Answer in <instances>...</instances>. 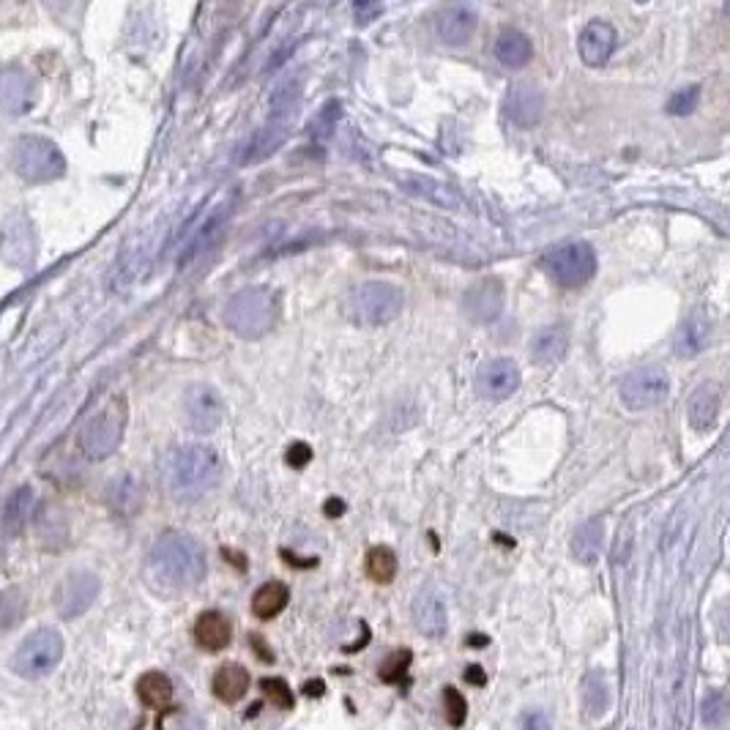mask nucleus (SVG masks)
Here are the masks:
<instances>
[{
  "label": "nucleus",
  "mask_w": 730,
  "mask_h": 730,
  "mask_svg": "<svg viewBox=\"0 0 730 730\" xmlns=\"http://www.w3.org/2000/svg\"><path fill=\"white\" fill-rule=\"evenodd\" d=\"M506 115L512 118V124L531 129L542 118H545V96L536 85L520 83L512 91L506 93Z\"/></svg>",
  "instance_id": "nucleus-20"
},
{
  "label": "nucleus",
  "mask_w": 730,
  "mask_h": 730,
  "mask_svg": "<svg viewBox=\"0 0 730 730\" xmlns=\"http://www.w3.org/2000/svg\"><path fill=\"white\" fill-rule=\"evenodd\" d=\"M353 14H356L359 25H370L375 17H381L383 6L381 3H356V6H353Z\"/></svg>",
  "instance_id": "nucleus-44"
},
{
  "label": "nucleus",
  "mask_w": 730,
  "mask_h": 730,
  "mask_svg": "<svg viewBox=\"0 0 730 730\" xmlns=\"http://www.w3.org/2000/svg\"><path fill=\"white\" fill-rule=\"evenodd\" d=\"M342 509H345V506H342V501H334V498H331L329 506H326V515H329V517L342 515Z\"/></svg>",
  "instance_id": "nucleus-46"
},
{
  "label": "nucleus",
  "mask_w": 730,
  "mask_h": 730,
  "mask_svg": "<svg viewBox=\"0 0 730 730\" xmlns=\"http://www.w3.org/2000/svg\"><path fill=\"white\" fill-rule=\"evenodd\" d=\"M290 134V115H271L266 124L260 126L258 132L249 137V143L241 151V165H260L266 162L268 156L277 154L279 148L285 145Z\"/></svg>",
  "instance_id": "nucleus-16"
},
{
  "label": "nucleus",
  "mask_w": 730,
  "mask_h": 730,
  "mask_svg": "<svg viewBox=\"0 0 730 730\" xmlns=\"http://www.w3.org/2000/svg\"><path fill=\"white\" fill-rule=\"evenodd\" d=\"M504 309V285L498 279H484L465 293V312L479 323H490Z\"/></svg>",
  "instance_id": "nucleus-22"
},
{
  "label": "nucleus",
  "mask_w": 730,
  "mask_h": 730,
  "mask_svg": "<svg viewBox=\"0 0 730 730\" xmlns=\"http://www.w3.org/2000/svg\"><path fill=\"white\" fill-rule=\"evenodd\" d=\"M36 104V80L22 66H0V113L25 115Z\"/></svg>",
  "instance_id": "nucleus-14"
},
{
  "label": "nucleus",
  "mask_w": 730,
  "mask_h": 730,
  "mask_svg": "<svg viewBox=\"0 0 730 730\" xmlns=\"http://www.w3.org/2000/svg\"><path fill=\"white\" fill-rule=\"evenodd\" d=\"M711 331H714V315H711V309L695 307L689 312V318L681 323L679 334H676V353H679L681 359L700 356L711 342Z\"/></svg>",
  "instance_id": "nucleus-19"
},
{
  "label": "nucleus",
  "mask_w": 730,
  "mask_h": 730,
  "mask_svg": "<svg viewBox=\"0 0 730 730\" xmlns=\"http://www.w3.org/2000/svg\"><path fill=\"white\" fill-rule=\"evenodd\" d=\"M411 651L408 648H400V651H394V654H389L386 657V662L381 665V670H378V676H381L386 684H400L402 679H405V673H408V668H411Z\"/></svg>",
  "instance_id": "nucleus-37"
},
{
  "label": "nucleus",
  "mask_w": 730,
  "mask_h": 730,
  "mask_svg": "<svg viewBox=\"0 0 730 730\" xmlns=\"http://www.w3.org/2000/svg\"><path fill=\"white\" fill-rule=\"evenodd\" d=\"M618 44V33L610 22L594 20L588 22L583 33H580V42H577V50H580V58L586 66L591 69H599L610 61V55L616 50Z\"/></svg>",
  "instance_id": "nucleus-17"
},
{
  "label": "nucleus",
  "mask_w": 730,
  "mask_h": 730,
  "mask_svg": "<svg viewBox=\"0 0 730 730\" xmlns=\"http://www.w3.org/2000/svg\"><path fill=\"white\" fill-rule=\"evenodd\" d=\"M181 411H184V422L189 430L197 435H208L222 424L227 408L222 394L211 383H192L184 391Z\"/></svg>",
  "instance_id": "nucleus-11"
},
{
  "label": "nucleus",
  "mask_w": 730,
  "mask_h": 730,
  "mask_svg": "<svg viewBox=\"0 0 730 730\" xmlns=\"http://www.w3.org/2000/svg\"><path fill=\"white\" fill-rule=\"evenodd\" d=\"M33 504H36V498H33V490L28 484L20 487V490H14L9 501H6V509H3V531L9 536L20 534L22 525L28 523Z\"/></svg>",
  "instance_id": "nucleus-31"
},
{
  "label": "nucleus",
  "mask_w": 730,
  "mask_h": 730,
  "mask_svg": "<svg viewBox=\"0 0 730 730\" xmlns=\"http://www.w3.org/2000/svg\"><path fill=\"white\" fill-rule=\"evenodd\" d=\"M99 577L93 572H72L55 588V610L61 618H80L99 597Z\"/></svg>",
  "instance_id": "nucleus-12"
},
{
  "label": "nucleus",
  "mask_w": 730,
  "mask_h": 730,
  "mask_svg": "<svg viewBox=\"0 0 730 730\" xmlns=\"http://www.w3.org/2000/svg\"><path fill=\"white\" fill-rule=\"evenodd\" d=\"M25 607H28V599L22 594L20 588H9L0 594V629H11L17 627L25 616Z\"/></svg>",
  "instance_id": "nucleus-35"
},
{
  "label": "nucleus",
  "mask_w": 730,
  "mask_h": 730,
  "mask_svg": "<svg viewBox=\"0 0 730 730\" xmlns=\"http://www.w3.org/2000/svg\"><path fill=\"white\" fill-rule=\"evenodd\" d=\"M290 602V588L279 580H268L263 586L255 591L252 597V613L260 618V621H271L277 618Z\"/></svg>",
  "instance_id": "nucleus-29"
},
{
  "label": "nucleus",
  "mask_w": 730,
  "mask_h": 730,
  "mask_svg": "<svg viewBox=\"0 0 730 730\" xmlns=\"http://www.w3.org/2000/svg\"><path fill=\"white\" fill-rule=\"evenodd\" d=\"M307 695H323V681H309Z\"/></svg>",
  "instance_id": "nucleus-47"
},
{
  "label": "nucleus",
  "mask_w": 730,
  "mask_h": 730,
  "mask_svg": "<svg viewBox=\"0 0 730 730\" xmlns=\"http://www.w3.org/2000/svg\"><path fill=\"white\" fill-rule=\"evenodd\" d=\"M495 58L506 69H523L534 58V44L517 28H504L495 39Z\"/></svg>",
  "instance_id": "nucleus-26"
},
{
  "label": "nucleus",
  "mask_w": 730,
  "mask_h": 730,
  "mask_svg": "<svg viewBox=\"0 0 730 730\" xmlns=\"http://www.w3.org/2000/svg\"><path fill=\"white\" fill-rule=\"evenodd\" d=\"M602 542H605V523H602V517H591L572 536V556L586 566L597 564Z\"/></svg>",
  "instance_id": "nucleus-27"
},
{
  "label": "nucleus",
  "mask_w": 730,
  "mask_h": 730,
  "mask_svg": "<svg viewBox=\"0 0 730 730\" xmlns=\"http://www.w3.org/2000/svg\"><path fill=\"white\" fill-rule=\"evenodd\" d=\"M249 670L241 665H222L214 673V695L222 703H238L249 692Z\"/></svg>",
  "instance_id": "nucleus-28"
},
{
  "label": "nucleus",
  "mask_w": 730,
  "mask_h": 730,
  "mask_svg": "<svg viewBox=\"0 0 730 730\" xmlns=\"http://www.w3.org/2000/svg\"><path fill=\"white\" fill-rule=\"evenodd\" d=\"M670 391L668 372L657 367V364H648V367H638L624 375V381L618 386V397L624 402V408L632 413L651 411L665 402Z\"/></svg>",
  "instance_id": "nucleus-9"
},
{
  "label": "nucleus",
  "mask_w": 730,
  "mask_h": 730,
  "mask_svg": "<svg viewBox=\"0 0 730 730\" xmlns=\"http://www.w3.org/2000/svg\"><path fill=\"white\" fill-rule=\"evenodd\" d=\"M367 575L375 583H381V586H386V583H391L397 577V556H394L391 547H372L370 553H367Z\"/></svg>",
  "instance_id": "nucleus-33"
},
{
  "label": "nucleus",
  "mask_w": 730,
  "mask_h": 730,
  "mask_svg": "<svg viewBox=\"0 0 730 730\" xmlns=\"http://www.w3.org/2000/svg\"><path fill=\"white\" fill-rule=\"evenodd\" d=\"M411 616L413 624H416V629L422 632L424 638L438 640L449 629V613H446L443 594L435 586H430V583L419 588V594L413 597Z\"/></svg>",
  "instance_id": "nucleus-15"
},
{
  "label": "nucleus",
  "mask_w": 730,
  "mask_h": 730,
  "mask_svg": "<svg viewBox=\"0 0 730 730\" xmlns=\"http://www.w3.org/2000/svg\"><path fill=\"white\" fill-rule=\"evenodd\" d=\"M520 367L512 359H490L476 370V394L482 400L504 402L520 389Z\"/></svg>",
  "instance_id": "nucleus-13"
},
{
  "label": "nucleus",
  "mask_w": 730,
  "mask_h": 730,
  "mask_svg": "<svg viewBox=\"0 0 730 730\" xmlns=\"http://www.w3.org/2000/svg\"><path fill=\"white\" fill-rule=\"evenodd\" d=\"M566 350H569V329L564 323H553L539 329L531 337V361L539 367H553L564 359Z\"/></svg>",
  "instance_id": "nucleus-23"
},
{
  "label": "nucleus",
  "mask_w": 730,
  "mask_h": 730,
  "mask_svg": "<svg viewBox=\"0 0 730 730\" xmlns=\"http://www.w3.org/2000/svg\"><path fill=\"white\" fill-rule=\"evenodd\" d=\"M206 550L195 536L184 531H167L154 542L148 556V572L156 583L170 591L197 586L206 577Z\"/></svg>",
  "instance_id": "nucleus-2"
},
{
  "label": "nucleus",
  "mask_w": 730,
  "mask_h": 730,
  "mask_svg": "<svg viewBox=\"0 0 730 730\" xmlns=\"http://www.w3.org/2000/svg\"><path fill=\"white\" fill-rule=\"evenodd\" d=\"M225 476V463L216 449L206 443H186L167 454L165 482L167 493L178 504H195L214 493Z\"/></svg>",
  "instance_id": "nucleus-1"
},
{
  "label": "nucleus",
  "mask_w": 730,
  "mask_h": 730,
  "mask_svg": "<svg viewBox=\"0 0 730 730\" xmlns=\"http://www.w3.org/2000/svg\"><path fill=\"white\" fill-rule=\"evenodd\" d=\"M309 460H312V449H309V443L296 441L288 449V465H293V468H304Z\"/></svg>",
  "instance_id": "nucleus-43"
},
{
  "label": "nucleus",
  "mask_w": 730,
  "mask_h": 730,
  "mask_svg": "<svg viewBox=\"0 0 730 730\" xmlns=\"http://www.w3.org/2000/svg\"><path fill=\"white\" fill-rule=\"evenodd\" d=\"M137 695L148 709H167L173 703V681L159 670H148L137 679Z\"/></svg>",
  "instance_id": "nucleus-30"
},
{
  "label": "nucleus",
  "mask_w": 730,
  "mask_h": 730,
  "mask_svg": "<svg viewBox=\"0 0 730 730\" xmlns=\"http://www.w3.org/2000/svg\"><path fill=\"white\" fill-rule=\"evenodd\" d=\"M230 638H233V629H230V621H227L219 610H206L200 613L195 621V640L197 646L203 651H222V648L230 646Z\"/></svg>",
  "instance_id": "nucleus-25"
},
{
  "label": "nucleus",
  "mask_w": 730,
  "mask_h": 730,
  "mask_svg": "<svg viewBox=\"0 0 730 730\" xmlns=\"http://www.w3.org/2000/svg\"><path fill=\"white\" fill-rule=\"evenodd\" d=\"M583 700H586V709L591 717H602L610 706V687L605 684V679L591 673L583 684Z\"/></svg>",
  "instance_id": "nucleus-36"
},
{
  "label": "nucleus",
  "mask_w": 730,
  "mask_h": 730,
  "mask_svg": "<svg viewBox=\"0 0 730 730\" xmlns=\"http://www.w3.org/2000/svg\"><path fill=\"white\" fill-rule=\"evenodd\" d=\"M126 422H129V405L121 394H113L96 408V411L85 419L83 430H80V452L99 463V460H107L110 454H115V449L121 446L126 432Z\"/></svg>",
  "instance_id": "nucleus-4"
},
{
  "label": "nucleus",
  "mask_w": 730,
  "mask_h": 730,
  "mask_svg": "<svg viewBox=\"0 0 730 730\" xmlns=\"http://www.w3.org/2000/svg\"><path fill=\"white\" fill-rule=\"evenodd\" d=\"M340 118H342V102L340 99H329V102L320 107L318 115L312 118V124H309V134H312L315 140H329L331 134L337 132Z\"/></svg>",
  "instance_id": "nucleus-34"
},
{
  "label": "nucleus",
  "mask_w": 730,
  "mask_h": 730,
  "mask_svg": "<svg viewBox=\"0 0 730 730\" xmlns=\"http://www.w3.org/2000/svg\"><path fill=\"white\" fill-rule=\"evenodd\" d=\"M63 657V638L58 629H36L14 654V670L25 679H42L58 668Z\"/></svg>",
  "instance_id": "nucleus-8"
},
{
  "label": "nucleus",
  "mask_w": 730,
  "mask_h": 730,
  "mask_svg": "<svg viewBox=\"0 0 730 730\" xmlns=\"http://www.w3.org/2000/svg\"><path fill=\"white\" fill-rule=\"evenodd\" d=\"M542 268L561 288H580L597 274V252L588 241H564L542 255Z\"/></svg>",
  "instance_id": "nucleus-7"
},
{
  "label": "nucleus",
  "mask_w": 730,
  "mask_h": 730,
  "mask_svg": "<svg viewBox=\"0 0 730 730\" xmlns=\"http://www.w3.org/2000/svg\"><path fill=\"white\" fill-rule=\"evenodd\" d=\"M468 643H471V646H476V648H482V646H487V643H490V638H484V635H471V638H468Z\"/></svg>",
  "instance_id": "nucleus-48"
},
{
  "label": "nucleus",
  "mask_w": 730,
  "mask_h": 730,
  "mask_svg": "<svg viewBox=\"0 0 730 730\" xmlns=\"http://www.w3.org/2000/svg\"><path fill=\"white\" fill-rule=\"evenodd\" d=\"M722 408V391L717 383H700L698 389L689 394L687 402V419L692 430L709 432L717 424Z\"/></svg>",
  "instance_id": "nucleus-21"
},
{
  "label": "nucleus",
  "mask_w": 730,
  "mask_h": 730,
  "mask_svg": "<svg viewBox=\"0 0 730 730\" xmlns=\"http://www.w3.org/2000/svg\"><path fill=\"white\" fill-rule=\"evenodd\" d=\"M476 31V11L463 3L443 6L435 17V33L446 47H463Z\"/></svg>",
  "instance_id": "nucleus-18"
},
{
  "label": "nucleus",
  "mask_w": 730,
  "mask_h": 730,
  "mask_svg": "<svg viewBox=\"0 0 730 730\" xmlns=\"http://www.w3.org/2000/svg\"><path fill=\"white\" fill-rule=\"evenodd\" d=\"M698 102H700V85H689V88H681V91H676L670 96L668 113L670 115L695 113Z\"/></svg>",
  "instance_id": "nucleus-41"
},
{
  "label": "nucleus",
  "mask_w": 730,
  "mask_h": 730,
  "mask_svg": "<svg viewBox=\"0 0 730 730\" xmlns=\"http://www.w3.org/2000/svg\"><path fill=\"white\" fill-rule=\"evenodd\" d=\"M520 730H553V725L542 709H528L520 720Z\"/></svg>",
  "instance_id": "nucleus-42"
},
{
  "label": "nucleus",
  "mask_w": 730,
  "mask_h": 730,
  "mask_svg": "<svg viewBox=\"0 0 730 730\" xmlns=\"http://www.w3.org/2000/svg\"><path fill=\"white\" fill-rule=\"evenodd\" d=\"M143 501V484L137 482L134 476H129V473H121V476H115L113 482L107 484V506L113 509L115 515H137L143 509Z\"/></svg>",
  "instance_id": "nucleus-24"
},
{
  "label": "nucleus",
  "mask_w": 730,
  "mask_h": 730,
  "mask_svg": "<svg viewBox=\"0 0 730 730\" xmlns=\"http://www.w3.org/2000/svg\"><path fill=\"white\" fill-rule=\"evenodd\" d=\"M279 315H282V301L277 290L255 285L227 301L222 320L241 340H260L277 326Z\"/></svg>",
  "instance_id": "nucleus-3"
},
{
  "label": "nucleus",
  "mask_w": 730,
  "mask_h": 730,
  "mask_svg": "<svg viewBox=\"0 0 730 730\" xmlns=\"http://www.w3.org/2000/svg\"><path fill=\"white\" fill-rule=\"evenodd\" d=\"M39 252V238L31 216L14 211L0 225V260L11 268H31Z\"/></svg>",
  "instance_id": "nucleus-10"
},
{
  "label": "nucleus",
  "mask_w": 730,
  "mask_h": 730,
  "mask_svg": "<svg viewBox=\"0 0 730 730\" xmlns=\"http://www.w3.org/2000/svg\"><path fill=\"white\" fill-rule=\"evenodd\" d=\"M725 720H728V703H725V695L714 689L703 698V722L709 728H722Z\"/></svg>",
  "instance_id": "nucleus-40"
},
{
  "label": "nucleus",
  "mask_w": 730,
  "mask_h": 730,
  "mask_svg": "<svg viewBox=\"0 0 730 730\" xmlns=\"http://www.w3.org/2000/svg\"><path fill=\"white\" fill-rule=\"evenodd\" d=\"M11 165L22 181L28 184H52L66 175V156L58 145L39 137V134H25L11 148Z\"/></svg>",
  "instance_id": "nucleus-6"
},
{
  "label": "nucleus",
  "mask_w": 730,
  "mask_h": 730,
  "mask_svg": "<svg viewBox=\"0 0 730 730\" xmlns=\"http://www.w3.org/2000/svg\"><path fill=\"white\" fill-rule=\"evenodd\" d=\"M443 714L452 728H463L465 717H468V703H465L463 692L457 687L443 689Z\"/></svg>",
  "instance_id": "nucleus-38"
},
{
  "label": "nucleus",
  "mask_w": 730,
  "mask_h": 730,
  "mask_svg": "<svg viewBox=\"0 0 730 730\" xmlns=\"http://www.w3.org/2000/svg\"><path fill=\"white\" fill-rule=\"evenodd\" d=\"M260 689H263V695L271 700V706H277V709L290 711L296 706L293 689L288 687V681L285 679H263L260 681Z\"/></svg>",
  "instance_id": "nucleus-39"
},
{
  "label": "nucleus",
  "mask_w": 730,
  "mask_h": 730,
  "mask_svg": "<svg viewBox=\"0 0 730 730\" xmlns=\"http://www.w3.org/2000/svg\"><path fill=\"white\" fill-rule=\"evenodd\" d=\"M405 189L413 192V195L427 197V200L438 203V206H446V208L460 206V195H457L454 189H449L446 184L432 181V178H411V181H405Z\"/></svg>",
  "instance_id": "nucleus-32"
},
{
  "label": "nucleus",
  "mask_w": 730,
  "mask_h": 730,
  "mask_svg": "<svg viewBox=\"0 0 730 730\" xmlns=\"http://www.w3.org/2000/svg\"><path fill=\"white\" fill-rule=\"evenodd\" d=\"M463 676L468 684H473V687H484V684H487V673H484L482 665H468Z\"/></svg>",
  "instance_id": "nucleus-45"
},
{
  "label": "nucleus",
  "mask_w": 730,
  "mask_h": 730,
  "mask_svg": "<svg viewBox=\"0 0 730 730\" xmlns=\"http://www.w3.org/2000/svg\"><path fill=\"white\" fill-rule=\"evenodd\" d=\"M402 307H405V296L391 282H364L359 288L350 290L345 299L348 320L364 329H378V326L397 320Z\"/></svg>",
  "instance_id": "nucleus-5"
}]
</instances>
